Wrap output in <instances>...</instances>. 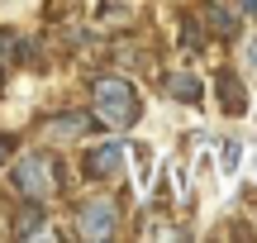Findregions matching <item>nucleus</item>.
Instances as JSON below:
<instances>
[{
  "label": "nucleus",
  "instance_id": "9b49d317",
  "mask_svg": "<svg viewBox=\"0 0 257 243\" xmlns=\"http://www.w3.org/2000/svg\"><path fill=\"white\" fill-rule=\"evenodd\" d=\"M181 38H186V43L195 48V43H200V24H195V19H186V29H181Z\"/></svg>",
  "mask_w": 257,
  "mask_h": 243
},
{
  "label": "nucleus",
  "instance_id": "20e7f679",
  "mask_svg": "<svg viewBox=\"0 0 257 243\" xmlns=\"http://www.w3.org/2000/svg\"><path fill=\"white\" fill-rule=\"evenodd\" d=\"M124 172V143H95L86 153V177L91 181H114Z\"/></svg>",
  "mask_w": 257,
  "mask_h": 243
},
{
  "label": "nucleus",
  "instance_id": "0eeeda50",
  "mask_svg": "<svg viewBox=\"0 0 257 243\" xmlns=\"http://www.w3.org/2000/svg\"><path fill=\"white\" fill-rule=\"evenodd\" d=\"M214 91H219V110L224 114H248V91H243V81L238 76H229V72H219V81H214Z\"/></svg>",
  "mask_w": 257,
  "mask_h": 243
},
{
  "label": "nucleus",
  "instance_id": "39448f33",
  "mask_svg": "<svg viewBox=\"0 0 257 243\" xmlns=\"http://www.w3.org/2000/svg\"><path fill=\"white\" fill-rule=\"evenodd\" d=\"M195 15H200V24L210 29L214 38H238V10H229V5H219V0H205L200 10H195Z\"/></svg>",
  "mask_w": 257,
  "mask_h": 243
},
{
  "label": "nucleus",
  "instance_id": "1a4fd4ad",
  "mask_svg": "<svg viewBox=\"0 0 257 243\" xmlns=\"http://www.w3.org/2000/svg\"><path fill=\"white\" fill-rule=\"evenodd\" d=\"M15 234L19 238H38V234H53L48 229V210H43V200H29L24 210L15 215Z\"/></svg>",
  "mask_w": 257,
  "mask_h": 243
},
{
  "label": "nucleus",
  "instance_id": "6e6552de",
  "mask_svg": "<svg viewBox=\"0 0 257 243\" xmlns=\"http://www.w3.org/2000/svg\"><path fill=\"white\" fill-rule=\"evenodd\" d=\"M162 91L172 95V100H181V105H195L205 95V86H200V76H195V72H167L162 76Z\"/></svg>",
  "mask_w": 257,
  "mask_h": 243
},
{
  "label": "nucleus",
  "instance_id": "9d476101",
  "mask_svg": "<svg viewBox=\"0 0 257 243\" xmlns=\"http://www.w3.org/2000/svg\"><path fill=\"white\" fill-rule=\"evenodd\" d=\"M219 158H224V172H233V167H238V143H224Z\"/></svg>",
  "mask_w": 257,
  "mask_h": 243
},
{
  "label": "nucleus",
  "instance_id": "f8f14e48",
  "mask_svg": "<svg viewBox=\"0 0 257 243\" xmlns=\"http://www.w3.org/2000/svg\"><path fill=\"white\" fill-rule=\"evenodd\" d=\"M238 15L243 19H257V0H238Z\"/></svg>",
  "mask_w": 257,
  "mask_h": 243
},
{
  "label": "nucleus",
  "instance_id": "423d86ee",
  "mask_svg": "<svg viewBox=\"0 0 257 243\" xmlns=\"http://www.w3.org/2000/svg\"><path fill=\"white\" fill-rule=\"evenodd\" d=\"M100 129V119L86 110H72V114H57V119L43 124V134H53V139H81V134H95Z\"/></svg>",
  "mask_w": 257,
  "mask_h": 243
},
{
  "label": "nucleus",
  "instance_id": "4468645a",
  "mask_svg": "<svg viewBox=\"0 0 257 243\" xmlns=\"http://www.w3.org/2000/svg\"><path fill=\"white\" fill-rule=\"evenodd\" d=\"M248 67H252V72H257V38H252V43H248Z\"/></svg>",
  "mask_w": 257,
  "mask_h": 243
},
{
  "label": "nucleus",
  "instance_id": "f257e3e1",
  "mask_svg": "<svg viewBox=\"0 0 257 243\" xmlns=\"http://www.w3.org/2000/svg\"><path fill=\"white\" fill-rule=\"evenodd\" d=\"M91 100H95V119L110 124V129H134L138 114H143V100H138V91L124 76H95Z\"/></svg>",
  "mask_w": 257,
  "mask_h": 243
},
{
  "label": "nucleus",
  "instance_id": "7ed1b4c3",
  "mask_svg": "<svg viewBox=\"0 0 257 243\" xmlns=\"http://www.w3.org/2000/svg\"><path fill=\"white\" fill-rule=\"evenodd\" d=\"M114 229H119V205H114V200H86V205L76 210V234L86 243L114 238Z\"/></svg>",
  "mask_w": 257,
  "mask_h": 243
},
{
  "label": "nucleus",
  "instance_id": "ddd939ff",
  "mask_svg": "<svg viewBox=\"0 0 257 243\" xmlns=\"http://www.w3.org/2000/svg\"><path fill=\"white\" fill-rule=\"evenodd\" d=\"M10 153H15V143H10L5 134H0V167H5V162H10Z\"/></svg>",
  "mask_w": 257,
  "mask_h": 243
},
{
  "label": "nucleus",
  "instance_id": "f03ea898",
  "mask_svg": "<svg viewBox=\"0 0 257 243\" xmlns=\"http://www.w3.org/2000/svg\"><path fill=\"white\" fill-rule=\"evenodd\" d=\"M10 181H15V191L24 200H48L62 191V177H57V162L48 158V153H24V158L15 162V172H10Z\"/></svg>",
  "mask_w": 257,
  "mask_h": 243
}]
</instances>
